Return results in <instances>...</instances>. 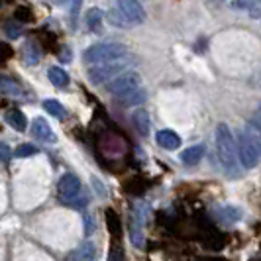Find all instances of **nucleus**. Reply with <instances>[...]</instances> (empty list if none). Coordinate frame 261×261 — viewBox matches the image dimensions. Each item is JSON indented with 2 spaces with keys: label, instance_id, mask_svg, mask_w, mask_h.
I'll list each match as a JSON object with an SVG mask.
<instances>
[{
  "label": "nucleus",
  "instance_id": "1",
  "mask_svg": "<svg viewBox=\"0 0 261 261\" xmlns=\"http://www.w3.org/2000/svg\"><path fill=\"white\" fill-rule=\"evenodd\" d=\"M216 151H218V161L228 175L236 173V163H238V147L234 142V134L226 122H220L216 126Z\"/></svg>",
  "mask_w": 261,
  "mask_h": 261
},
{
  "label": "nucleus",
  "instance_id": "2",
  "mask_svg": "<svg viewBox=\"0 0 261 261\" xmlns=\"http://www.w3.org/2000/svg\"><path fill=\"white\" fill-rule=\"evenodd\" d=\"M238 157L244 169H253L261 159V136L253 128H244L238 134Z\"/></svg>",
  "mask_w": 261,
  "mask_h": 261
},
{
  "label": "nucleus",
  "instance_id": "3",
  "mask_svg": "<svg viewBox=\"0 0 261 261\" xmlns=\"http://www.w3.org/2000/svg\"><path fill=\"white\" fill-rule=\"evenodd\" d=\"M130 53V49L124 43H116V41H105V43H94L91 47H87L83 51V59L89 65H100V63H108V61H116L122 59Z\"/></svg>",
  "mask_w": 261,
  "mask_h": 261
},
{
  "label": "nucleus",
  "instance_id": "4",
  "mask_svg": "<svg viewBox=\"0 0 261 261\" xmlns=\"http://www.w3.org/2000/svg\"><path fill=\"white\" fill-rule=\"evenodd\" d=\"M134 65V59H130V55L116 59V61H108V63H100V65H92L87 73V77L92 85H100V83H110V79H116L118 75H122L124 71H128V67Z\"/></svg>",
  "mask_w": 261,
  "mask_h": 261
},
{
  "label": "nucleus",
  "instance_id": "5",
  "mask_svg": "<svg viewBox=\"0 0 261 261\" xmlns=\"http://www.w3.org/2000/svg\"><path fill=\"white\" fill-rule=\"evenodd\" d=\"M140 87H142V75L138 71L128 69L122 75H118L116 79H112L108 83V89L106 91L110 92L114 98H124V96H128L132 92L140 91Z\"/></svg>",
  "mask_w": 261,
  "mask_h": 261
},
{
  "label": "nucleus",
  "instance_id": "6",
  "mask_svg": "<svg viewBox=\"0 0 261 261\" xmlns=\"http://www.w3.org/2000/svg\"><path fill=\"white\" fill-rule=\"evenodd\" d=\"M116 6L130 20L132 26H140L145 22V10L140 0H116Z\"/></svg>",
  "mask_w": 261,
  "mask_h": 261
},
{
  "label": "nucleus",
  "instance_id": "7",
  "mask_svg": "<svg viewBox=\"0 0 261 261\" xmlns=\"http://www.w3.org/2000/svg\"><path fill=\"white\" fill-rule=\"evenodd\" d=\"M57 193L61 196V200L71 202V200L81 193V181H79L77 175H75V173H65V175H61V179H59V183H57Z\"/></svg>",
  "mask_w": 261,
  "mask_h": 261
},
{
  "label": "nucleus",
  "instance_id": "8",
  "mask_svg": "<svg viewBox=\"0 0 261 261\" xmlns=\"http://www.w3.org/2000/svg\"><path fill=\"white\" fill-rule=\"evenodd\" d=\"M32 134H34L38 140L45 142V144H55V142H57V136H55L53 128L49 126V122L43 120V118H36V120L32 122Z\"/></svg>",
  "mask_w": 261,
  "mask_h": 261
},
{
  "label": "nucleus",
  "instance_id": "9",
  "mask_svg": "<svg viewBox=\"0 0 261 261\" xmlns=\"http://www.w3.org/2000/svg\"><path fill=\"white\" fill-rule=\"evenodd\" d=\"M155 142L157 145H161L163 149H179L181 147V136L177 134V132H173V130H159L155 134Z\"/></svg>",
  "mask_w": 261,
  "mask_h": 261
},
{
  "label": "nucleus",
  "instance_id": "10",
  "mask_svg": "<svg viewBox=\"0 0 261 261\" xmlns=\"http://www.w3.org/2000/svg\"><path fill=\"white\" fill-rule=\"evenodd\" d=\"M132 122H134V128L136 132L142 136V138H147L149 132H151V120H149V112L145 108H138L132 116Z\"/></svg>",
  "mask_w": 261,
  "mask_h": 261
},
{
  "label": "nucleus",
  "instance_id": "11",
  "mask_svg": "<svg viewBox=\"0 0 261 261\" xmlns=\"http://www.w3.org/2000/svg\"><path fill=\"white\" fill-rule=\"evenodd\" d=\"M94 257H96V246L92 242H85L67 255V261H94Z\"/></svg>",
  "mask_w": 261,
  "mask_h": 261
},
{
  "label": "nucleus",
  "instance_id": "12",
  "mask_svg": "<svg viewBox=\"0 0 261 261\" xmlns=\"http://www.w3.org/2000/svg\"><path fill=\"white\" fill-rule=\"evenodd\" d=\"M4 120H6V124H8L10 128H14L16 132H24L28 128L26 114H24L22 110H18V108L6 110V112H4Z\"/></svg>",
  "mask_w": 261,
  "mask_h": 261
},
{
  "label": "nucleus",
  "instance_id": "13",
  "mask_svg": "<svg viewBox=\"0 0 261 261\" xmlns=\"http://www.w3.org/2000/svg\"><path fill=\"white\" fill-rule=\"evenodd\" d=\"M204 145L202 144H196V145H191V147H187L183 153H181V161H183L185 165H198L200 163V159L204 157Z\"/></svg>",
  "mask_w": 261,
  "mask_h": 261
},
{
  "label": "nucleus",
  "instance_id": "14",
  "mask_svg": "<svg viewBox=\"0 0 261 261\" xmlns=\"http://www.w3.org/2000/svg\"><path fill=\"white\" fill-rule=\"evenodd\" d=\"M47 77H49V81H51V85L59 87V89H65L67 85L71 83V79H69V73H67L63 67H57V65L49 67V71H47Z\"/></svg>",
  "mask_w": 261,
  "mask_h": 261
},
{
  "label": "nucleus",
  "instance_id": "15",
  "mask_svg": "<svg viewBox=\"0 0 261 261\" xmlns=\"http://www.w3.org/2000/svg\"><path fill=\"white\" fill-rule=\"evenodd\" d=\"M22 55H24V63H26L28 67L38 65V63H39V57H41V53H39L38 45H36L34 41H26V43H24Z\"/></svg>",
  "mask_w": 261,
  "mask_h": 261
},
{
  "label": "nucleus",
  "instance_id": "16",
  "mask_svg": "<svg viewBox=\"0 0 261 261\" xmlns=\"http://www.w3.org/2000/svg\"><path fill=\"white\" fill-rule=\"evenodd\" d=\"M41 106H43V110H45L47 114H51V116L63 118L67 114L63 105H61L59 100H55V98H45V100L41 102Z\"/></svg>",
  "mask_w": 261,
  "mask_h": 261
},
{
  "label": "nucleus",
  "instance_id": "17",
  "mask_svg": "<svg viewBox=\"0 0 261 261\" xmlns=\"http://www.w3.org/2000/svg\"><path fill=\"white\" fill-rule=\"evenodd\" d=\"M0 89H2V92L6 94V96H22V89H20V85L16 83V81H12V79L8 77H2L0 79Z\"/></svg>",
  "mask_w": 261,
  "mask_h": 261
},
{
  "label": "nucleus",
  "instance_id": "18",
  "mask_svg": "<svg viewBox=\"0 0 261 261\" xmlns=\"http://www.w3.org/2000/svg\"><path fill=\"white\" fill-rule=\"evenodd\" d=\"M145 91H136L132 92V94H128V96H124V98H118V102H120V106H124V108H130V106H136V105H144L145 100Z\"/></svg>",
  "mask_w": 261,
  "mask_h": 261
},
{
  "label": "nucleus",
  "instance_id": "19",
  "mask_svg": "<svg viewBox=\"0 0 261 261\" xmlns=\"http://www.w3.org/2000/svg\"><path fill=\"white\" fill-rule=\"evenodd\" d=\"M102 24V10L100 8H91L89 12H87V26L89 30H98V26Z\"/></svg>",
  "mask_w": 261,
  "mask_h": 261
},
{
  "label": "nucleus",
  "instance_id": "20",
  "mask_svg": "<svg viewBox=\"0 0 261 261\" xmlns=\"http://www.w3.org/2000/svg\"><path fill=\"white\" fill-rule=\"evenodd\" d=\"M108 20H110V24H114L116 28L132 26L130 20H128V18L122 14V10H120V8H116V10H110V12H108Z\"/></svg>",
  "mask_w": 261,
  "mask_h": 261
},
{
  "label": "nucleus",
  "instance_id": "21",
  "mask_svg": "<svg viewBox=\"0 0 261 261\" xmlns=\"http://www.w3.org/2000/svg\"><path fill=\"white\" fill-rule=\"evenodd\" d=\"M220 218L226 222H238L242 220V208H236V206H224L220 210Z\"/></svg>",
  "mask_w": 261,
  "mask_h": 261
},
{
  "label": "nucleus",
  "instance_id": "22",
  "mask_svg": "<svg viewBox=\"0 0 261 261\" xmlns=\"http://www.w3.org/2000/svg\"><path fill=\"white\" fill-rule=\"evenodd\" d=\"M38 153H39V147L34 144H22L14 149V155L22 157V159H24V157H34V155H38Z\"/></svg>",
  "mask_w": 261,
  "mask_h": 261
},
{
  "label": "nucleus",
  "instance_id": "23",
  "mask_svg": "<svg viewBox=\"0 0 261 261\" xmlns=\"http://www.w3.org/2000/svg\"><path fill=\"white\" fill-rule=\"evenodd\" d=\"M4 34H6L10 39L20 38V36H22V26L10 20V22H6V24H4Z\"/></svg>",
  "mask_w": 261,
  "mask_h": 261
},
{
  "label": "nucleus",
  "instance_id": "24",
  "mask_svg": "<svg viewBox=\"0 0 261 261\" xmlns=\"http://www.w3.org/2000/svg\"><path fill=\"white\" fill-rule=\"evenodd\" d=\"M130 238H132V242H134V246H136V248H142V244H144V234H142L140 224H136V222L132 224Z\"/></svg>",
  "mask_w": 261,
  "mask_h": 261
},
{
  "label": "nucleus",
  "instance_id": "25",
  "mask_svg": "<svg viewBox=\"0 0 261 261\" xmlns=\"http://www.w3.org/2000/svg\"><path fill=\"white\" fill-rule=\"evenodd\" d=\"M108 261H124V251H122V248L120 246H112L110 248V251H108Z\"/></svg>",
  "mask_w": 261,
  "mask_h": 261
},
{
  "label": "nucleus",
  "instance_id": "26",
  "mask_svg": "<svg viewBox=\"0 0 261 261\" xmlns=\"http://www.w3.org/2000/svg\"><path fill=\"white\" fill-rule=\"evenodd\" d=\"M94 232V218L91 214H85V234L91 236Z\"/></svg>",
  "mask_w": 261,
  "mask_h": 261
},
{
  "label": "nucleus",
  "instance_id": "27",
  "mask_svg": "<svg viewBox=\"0 0 261 261\" xmlns=\"http://www.w3.org/2000/svg\"><path fill=\"white\" fill-rule=\"evenodd\" d=\"M0 153H2L4 165H8V161H10V147H8L6 144H0Z\"/></svg>",
  "mask_w": 261,
  "mask_h": 261
},
{
  "label": "nucleus",
  "instance_id": "28",
  "mask_svg": "<svg viewBox=\"0 0 261 261\" xmlns=\"http://www.w3.org/2000/svg\"><path fill=\"white\" fill-rule=\"evenodd\" d=\"M79 8H81V0H73V6H71V16H73V20L77 18Z\"/></svg>",
  "mask_w": 261,
  "mask_h": 261
},
{
  "label": "nucleus",
  "instance_id": "29",
  "mask_svg": "<svg viewBox=\"0 0 261 261\" xmlns=\"http://www.w3.org/2000/svg\"><path fill=\"white\" fill-rule=\"evenodd\" d=\"M212 4H220V2H224V0H210Z\"/></svg>",
  "mask_w": 261,
  "mask_h": 261
}]
</instances>
